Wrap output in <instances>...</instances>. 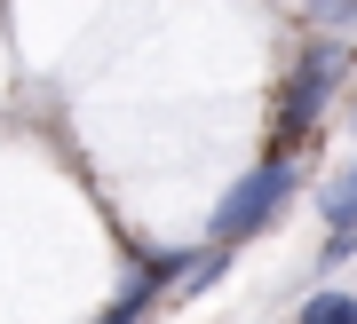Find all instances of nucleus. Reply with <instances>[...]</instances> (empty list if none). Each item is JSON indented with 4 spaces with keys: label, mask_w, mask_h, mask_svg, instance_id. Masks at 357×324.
<instances>
[{
    "label": "nucleus",
    "mask_w": 357,
    "mask_h": 324,
    "mask_svg": "<svg viewBox=\"0 0 357 324\" xmlns=\"http://www.w3.org/2000/svg\"><path fill=\"white\" fill-rule=\"evenodd\" d=\"M222 261H230V253H206V261H191V269L175 277V285H183V293H206V285L222 277Z\"/></svg>",
    "instance_id": "obj_5"
},
{
    "label": "nucleus",
    "mask_w": 357,
    "mask_h": 324,
    "mask_svg": "<svg viewBox=\"0 0 357 324\" xmlns=\"http://www.w3.org/2000/svg\"><path fill=\"white\" fill-rule=\"evenodd\" d=\"M286 198H294V166H286V159L255 166V175H246V182H230V198L215 206V237H222V245H230V237H255V229H262Z\"/></svg>",
    "instance_id": "obj_1"
},
{
    "label": "nucleus",
    "mask_w": 357,
    "mask_h": 324,
    "mask_svg": "<svg viewBox=\"0 0 357 324\" xmlns=\"http://www.w3.org/2000/svg\"><path fill=\"white\" fill-rule=\"evenodd\" d=\"M342 48H333V40H318V48H310L302 63H294V79H286V95H278V135H302L310 119H318V103L333 95V79H342Z\"/></svg>",
    "instance_id": "obj_2"
},
{
    "label": "nucleus",
    "mask_w": 357,
    "mask_h": 324,
    "mask_svg": "<svg viewBox=\"0 0 357 324\" xmlns=\"http://www.w3.org/2000/svg\"><path fill=\"white\" fill-rule=\"evenodd\" d=\"M349 175H357V166H349Z\"/></svg>",
    "instance_id": "obj_7"
},
{
    "label": "nucleus",
    "mask_w": 357,
    "mask_h": 324,
    "mask_svg": "<svg viewBox=\"0 0 357 324\" xmlns=\"http://www.w3.org/2000/svg\"><path fill=\"white\" fill-rule=\"evenodd\" d=\"M310 16H326V24H357V0H310Z\"/></svg>",
    "instance_id": "obj_6"
},
{
    "label": "nucleus",
    "mask_w": 357,
    "mask_h": 324,
    "mask_svg": "<svg viewBox=\"0 0 357 324\" xmlns=\"http://www.w3.org/2000/svg\"><path fill=\"white\" fill-rule=\"evenodd\" d=\"M302 324H357V300H349V293H310Z\"/></svg>",
    "instance_id": "obj_3"
},
{
    "label": "nucleus",
    "mask_w": 357,
    "mask_h": 324,
    "mask_svg": "<svg viewBox=\"0 0 357 324\" xmlns=\"http://www.w3.org/2000/svg\"><path fill=\"white\" fill-rule=\"evenodd\" d=\"M326 222L333 229H357V175H342V182L326 190Z\"/></svg>",
    "instance_id": "obj_4"
}]
</instances>
